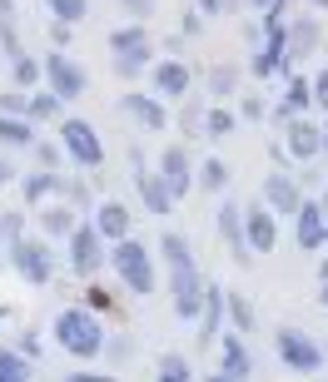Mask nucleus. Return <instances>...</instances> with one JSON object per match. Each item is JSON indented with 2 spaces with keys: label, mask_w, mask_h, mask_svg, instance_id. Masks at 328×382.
Wrapping results in <instances>:
<instances>
[{
  "label": "nucleus",
  "mask_w": 328,
  "mask_h": 382,
  "mask_svg": "<svg viewBox=\"0 0 328 382\" xmlns=\"http://www.w3.org/2000/svg\"><path fill=\"white\" fill-rule=\"evenodd\" d=\"M159 248H164V263H170V293H175V313H179V318H199V313H204V293H209V283L199 278L189 243H184L179 234H164V239H159Z\"/></svg>",
  "instance_id": "f257e3e1"
},
{
  "label": "nucleus",
  "mask_w": 328,
  "mask_h": 382,
  "mask_svg": "<svg viewBox=\"0 0 328 382\" xmlns=\"http://www.w3.org/2000/svg\"><path fill=\"white\" fill-rule=\"evenodd\" d=\"M55 343L65 353H75V358H95L104 348V327H100V318L90 308H65L55 318Z\"/></svg>",
  "instance_id": "f03ea898"
},
{
  "label": "nucleus",
  "mask_w": 328,
  "mask_h": 382,
  "mask_svg": "<svg viewBox=\"0 0 328 382\" xmlns=\"http://www.w3.org/2000/svg\"><path fill=\"white\" fill-rule=\"evenodd\" d=\"M109 263H115V273L130 283V293H139V298H149V293H154V263H149V248H144V243H135V239L115 243Z\"/></svg>",
  "instance_id": "7ed1b4c3"
},
{
  "label": "nucleus",
  "mask_w": 328,
  "mask_h": 382,
  "mask_svg": "<svg viewBox=\"0 0 328 382\" xmlns=\"http://www.w3.org/2000/svg\"><path fill=\"white\" fill-rule=\"evenodd\" d=\"M60 149H65L75 164H85V169L104 164V144H100V134H95L85 120H65V125H60Z\"/></svg>",
  "instance_id": "20e7f679"
},
{
  "label": "nucleus",
  "mask_w": 328,
  "mask_h": 382,
  "mask_svg": "<svg viewBox=\"0 0 328 382\" xmlns=\"http://www.w3.org/2000/svg\"><path fill=\"white\" fill-rule=\"evenodd\" d=\"M279 358H284L294 372H318V367H323V348H318L308 333H299V327H279Z\"/></svg>",
  "instance_id": "39448f33"
},
{
  "label": "nucleus",
  "mask_w": 328,
  "mask_h": 382,
  "mask_svg": "<svg viewBox=\"0 0 328 382\" xmlns=\"http://www.w3.org/2000/svg\"><path fill=\"white\" fill-rule=\"evenodd\" d=\"M45 80L55 99H80L85 94V70L70 60V55H45Z\"/></svg>",
  "instance_id": "423d86ee"
},
{
  "label": "nucleus",
  "mask_w": 328,
  "mask_h": 382,
  "mask_svg": "<svg viewBox=\"0 0 328 382\" xmlns=\"http://www.w3.org/2000/svg\"><path fill=\"white\" fill-rule=\"evenodd\" d=\"M159 179H164V189H170L175 199H184V194L194 189V164H189V154H184L179 144L164 149V159H159Z\"/></svg>",
  "instance_id": "0eeeda50"
},
{
  "label": "nucleus",
  "mask_w": 328,
  "mask_h": 382,
  "mask_svg": "<svg viewBox=\"0 0 328 382\" xmlns=\"http://www.w3.org/2000/svg\"><path fill=\"white\" fill-rule=\"evenodd\" d=\"M244 234H249V253H273L279 229H273V213H268L264 199H259L254 208H244Z\"/></svg>",
  "instance_id": "6e6552de"
},
{
  "label": "nucleus",
  "mask_w": 328,
  "mask_h": 382,
  "mask_svg": "<svg viewBox=\"0 0 328 382\" xmlns=\"http://www.w3.org/2000/svg\"><path fill=\"white\" fill-rule=\"evenodd\" d=\"M11 263L20 268V278H30V283H50V268H55V263H50V248L35 243V239H30V243L20 239V243L11 248Z\"/></svg>",
  "instance_id": "1a4fd4ad"
},
{
  "label": "nucleus",
  "mask_w": 328,
  "mask_h": 382,
  "mask_svg": "<svg viewBox=\"0 0 328 382\" xmlns=\"http://www.w3.org/2000/svg\"><path fill=\"white\" fill-rule=\"evenodd\" d=\"M100 243H104V239H100V229H95V224H80V229L70 234V268H75V273H95V268H100V258H104V253H100Z\"/></svg>",
  "instance_id": "9d476101"
},
{
  "label": "nucleus",
  "mask_w": 328,
  "mask_h": 382,
  "mask_svg": "<svg viewBox=\"0 0 328 382\" xmlns=\"http://www.w3.org/2000/svg\"><path fill=\"white\" fill-rule=\"evenodd\" d=\"M294 218H299V248L303 253H313V248L328 243V208L323 204H303Z\"/></svg>",
  "instance_id": "9b49d317"
},
{
  "label": "nucleus",
  "mask_w": 328,
  "mask_h": 382,
  "mask_svg": "<svg viewBox=\"0 0 328 382\" xmlns=\"http://www.w3.org/2000/svg\"><path fill=\"white\" fill-rule=\"evenodd\" d=\"M259 199L268 204V213H299V208H303V204H299V189H294L289 174H264Z\"/></svg>",
  "instance_id": "f8f14e48"
},
{
  "label": "nucleus",
  "mask_w": 328,
  "mask_h": 382,
  "mask_svg": "<svg viewBox=\"0 0 328 382\" xmlns=\"http://www.w3.org/2000/svg\"><path fill=\"white\" fill-rule=\"evenodd\" d=\"M219 234L229 239V253L239 258V263H249L254 253H249V234H244V208L239 204H224L219 208Z\"/></svg>",
  "instance_id": "ddd939ff"
},
{
  "label": "nucleus",
  "mask_w": 328,
  "mask_h": 382,
  "mask_svg": "<svg viewBox=\"0 0 328 382\" xmlns=\"http://www.w3.org/2000/svg\"><path fill=\"white\" fill-rule=\"evenodd\" d=\"M284 149L294 154V159H313L318 149H323V129H313L308 120H289V139H284Z\"/></svg>",
  "instance_id": "4468645a"
},
{
  "label": "nucleus",
  "mask_w": 328,
  "mask_h": 382,
  "mask_svg": "<svg viewBox=\"0 0 328 382\" xmlns=\"http://www.w3.org/2000/svg\"><path fill=\"white\" fill-rule=\"evenodd\" d=\"M135 189H139V199H144V208H149V213H170L175 194L164 189V179H159V174H144V169H135Z\"/></svg>",
  "instance_id": "2eb2a0df"
},
{
  "label": "nucleus",
  "mask_w": 328,
  "mask_h": 382,
  "mask_svg": "<svg viewBox=\"0 0 328 382\" xmlns=\"http://www.w3.org/2000/svg\"><path fill=\"white\" fill-rule=\"evenodd\" d=\"M95 229H100V239H115V243H125V234H130V213H125V204H100V213H95Z\"/></svg>",
  "instance_id": "dca6fc26"
},
{
  "label": "nucleus",
  "mask_w": 328,
  "mask_h": 382,
  "mask_svg": "<svg viewBox=\"0 0 328 382\" xmlns=\"http://www.w3.org/2000/svg\"><path fill=\"white\" fill-rule=\"evenodd\" d=\"M219 367H224L229 377H249V353H244V338L239 333H224V343H219Z\"/></svg>",
  "instance_id": "f3484780"
},
{
  "label": "nucleus",
  "mask_w": 328,
  "mask_h": 382,
  "mask_svg": "<svg viewBox=\"0 0 328 382\" xmlns=\"http://www.w3.org/2000/svg\"><path fill=\"white\" fill-rule=\"evenodd\" d=\"M154 85H159V94L184 99V94H189V70H184L179 60H164V65H154Z\"/></svg>",
  "instance_id": "a211bd4d"
},
{
  "label": "nucleus",
  "mask_w": 328,
  "mask_h": 382,
  "mask_svg": "<svg viewBox=\"0 0 328 382\" xmlns=\"http://www.w3.org/2000/svg\"><path fill=\"white\" fill-rule=\"evenodd\" d=\"M125 109H130L135 120H144L149 129H164V125H170V115H164V104H159V99H149V94H125Z\"/></svg>",
  "instance_id": "6ab92c4d"
},
{
  "label": "nucleus",
  "mask_w": 328,
  "mask_h": 382,
  "mask_svg": "<svg viewBox=\"0 0 328 382\" xmlns=\"http://www.w3.org/2000/svg\"><path fill=\"white\" fill-rule=\"evenodd\" d=\"M313 45H318V20H313V15L294 20V25H289V60H294V55H308Z\"/></svg>",
  "instance_id": "aec40b11"
},
{
  "label": "nucleus",
  "mask_w": 328,
  "mask_h": 382,
  "mask_svg": "<svg viewBox=\"0 0 328 382\" xmlns=\"http://www.w3.org/2000/svg\"><path fill=\"white\" fill-rule=\"evenodd\" d=\"M224 303H229V288H209L204 293V343H214V333H219V313H224Z\"/></svg>",
  "instance_id": "412c9836"
},
{
  "label": "nucleus",
  "mask_w": 328,
  "mask_h": 382,
  "mask_svg": "<svg viewBox=\"0 0 328 382\" xmlns=\"http://www.w3.org/2000/svg\"><path fill=\"white\" fill-rule=\"evenodd\" d=\"M109 50H115V55L149 50V30H144V25H125V30H115V35H109Z\"/></svg>",
  "instance_id": "4be33fe9"
},
{
  "label": "nucleus",
  "mask_w": 328,
  "mask_h": 382,
  "mask_svg": "<svg viewBox=\"0 0 328 382\" xmlns=\"http://www.w3.org/2000/svg\"><path fill=\"white\" fill-rule=\"evenodd\" d=\"M0 144H35L30 120H20V115H0Z\"/></svg>",
  "instance_id": "5701e85b"
},
{
  "label": "nucleus",
  "mask_w": 328,
  "mask_h": 382,
  "mask_svg": "<svg viewBox=\"0 0 328 382\" xmlns=\"http://www.w3.org/2000/svg\"><path fill=\"white\" fill-rule=\"evenodd\" d=\"M40 224H45L50 239H60V234H75V229H80V224H75V213H70L65 204H60V208H45V213H40Z\"/></svg>",
  "instance_id": "b1692460"
},
{
  "label": "nucleus",
  "mask_w": 328,
  "mask_h": 382,
  "mask_svg": "<svg viewBox=\"0 0 328 382\" xmlns=\"http://www.w3.org/2000/svg\"><path fill=\"white\" fill-rule=\"evenodd\" d=\"M55 189H65L60 174H50V169H45V174H30V179H25V204H40V199L55 194Z\"/></svg>",
  "instance_id": "393cba45"
},
{
  "label": "nucleus",
  "mask_w": 328,
  "mask_h": 382,
  "mask_svg": "<svg viewBox=\"0 0 328 382\" xmlns=\"http://www.w3.org/2000/svg\"><path fill=\"white\" fill-rule=\"evenodd\" d=\"M159 382H194V367L179 353H164L159 358Z\"/></svg>",
  "instance_id": "a878e982"
},
{
  "label": "nucleus",
  "mask_w": 328,
  "mask_h": 382,
  "mask_svg": "<svg viewBox=\"0 0 328 382\" xmlns=\"http://www.w3.org/2000/svg\"><path fill=\"white\" fill-rule=\"evenodd\" d=\"M224 134H234V115L224 104H214L209 115H204V139H224Z\"/></svg>",
  "instance_id": "bb28decb"
},
{
  "label": "nucleus",
  "mask_w": 328,
  "mask_h": 382,
  "mask_svg": "<svg viewBox=\"0 0 328 382\" xmlns=\"http://www.w3.org/2000/svg\"><path fill=\"white\" fill-rule=\"evenodd\" d=\"M0 382H30V372H25V358H20V353H6V348H0Z\"/></svg>",
  "instance_id": "cd10ccee"
},
{
  "label": "nucleus",
  "mask_w": 328,
  "mask_h": 382,
  "mask_svg": "<svg viewBox=\"0 0 328 382\" xmlns=\"http://www.w3.org/2000/svg\"><path fill=\"white\" fill-rule=\"evenodd\" d=\"M308 99H313V85H308L303 75H294V80H289V104H284V115H299Z\"/></svg>",
  "instance_id": "c85d7f7f"
},
{
  "label": "nucleus",
  "mask_w": 328,
  "mask_h": 382,
  "mask_svg": "<svg viewBox=\"0 0 328 382\" xmlns=\"http://www.w3.org/2000/svg\"><path fill=\"white\" fill-rule=\"evenodd\" d=\"M199 184H204V189H224V184H229V169H224V159H209L204 169H199Z\"/></svg>",
  "instance_id": "c756f323"
},
{
  "label": "nucleus",
  "mask_w": 328,
  "mask_h": 382,
  "mask_svg": "<svg viewBox=\"0 0 328 382\" xmlns=\"http://www.w3.org/2000/svg\"><path fill=\"white\" fill-rule=\"evenodd\" d=\"M234 85H239V75H234L229 65H219V70L209 75V90H214L219 99H229V94H234Z\"/></svg>",
  "instance_id": "7c9ffc66"
},
{
  "label": "nucleus",
  "mask_w": 328,
  "mask_h": 382,
  "mask_svg": "<svg viewBox=\"0 0 328 382\" xmlns=\"http://www.w3.org/2000/svg\"><path fill=\"white\" fill-rule=\"evenodd\" d=\"M229 313H234V323H239V333H249V327H254V308H249L244 293H229Z\"/></svg>",
  "instance_id": "2f4dec72"
},
{
  "label": "nucleus",
  "mask_w": 328,
  "mask_h": 382,
  "mask_svg": "<svg viewBox=\"0 0 328 382\" xmlns=\"http://www.w3.org/2000/svg\"><path fill=\"white\" fill-rule=\"evenodd\" d=\"M50 10L60 15L65 25H75V20H85V0H50Z\"/></svg>",
  "instance_id": "473e14b6"
},
{
  "label": "nucleus",
  "mask_w": 328,
  "mask_h": 382,
  "mask_svg": "<svg viewBox=\"0 0 328 382\" xmlns=\"http://www.w3.org/2000/svg\"><path fill=\"white\" fill-rule=\"evenodd\" d=\"M144 65H149V50H135V55H120V60H115L120 75H139Z\"/></svg>",
  "instance_id": "72a5a7b5"
},
{
  "label": "nucleus",
  "mask_w": 328,
  "mask_h": 382,
  "mask_svg": "<svg viewBox=\"0 0 328 382\" xmlns=\"http://www.w3.org/2000/svg\"><path fill=\"white\" fill-rule=\"evenodd\" d=\"M11 70H15V85H25V90H30V85H35V80H40V65H35V60H30V55H25V60H15V65H11Z\"/></svg>",
  "instance_id": "f704fd0d"
},
{
  "label": "nucleus",
  "mask_w": 328,
  "mask_h": 382,
  "mask_svg": "<svg viewBox=\"0 0 328 382\" xmlns=\"http://www.w3.org/2000/svg\"><path fill=\"white\" fill-rule=\"evenodd\" d=\"M0 115H25L30 120V99L25 94H0Z\"/></svg>",
  "instance_id": "c9c22d12"
},
{
  "label": "nucleus",
  "mask_w": 328,
  "mask_h": 382,
  "mask_svg": "<svg viewBox=\"0 0 328 382\" xmlns=\"http://www.w3.org/2000/svg\"><path fill=\"white\" fill-rule=\"evenodd\" d=\"M55 104H60L55 94H35V99H30V120H45V115H55Z\"/></svg>",
  "instance_id": "e433bc0d"
},
{
  "label": "nucleus",
  "mask_w": 328,
  "mask_h": 382,
  "mask_svg": "<svg viewBox=\"0 0 328 382\" xmlns=\"http://www.w3.org/2000/svg\"><path fill=\"white\" fill-rule=\"evenodd\" d=\"M0 234H6L11 248H15V243H20V213H6V218H0Z\"/></svg>",
  "instance_id": "4c0bfd02"
},
{
  "label": "nucleus",
  "mask_w": 328,
  "mask_h": 382,
  "mask_svg": "<svg viewBox=\"0 0 328 382\" xmlns=\"http://www.w3.org/2000/svg\"><path fill=\"white\" fill-rule=\"evenodd\" d=\"M125 10L139 15V25H144V15H154V0H125Z\"/></svg>",
  "instance_id": "58836bf2"
},
{
  "label": "nucleus",
  "mask_w": 328,
  "mask_h": 382,
  "mask_svg": "<svg viewBox=\"0 0 328 382\" xmlns=\"http://www.w3.org/2000/svg\"><path fill=\"white\" fill-rule=\"evenodd\" d=\"M313 99H318V104H323V109H328V70H323V75H318V80H313Z\"/></svg>",
  "instance_id": "ea45409f"
},
{
  "label": "nucleus",
  "mask_w": 328,
  "mask_h": 382,
  "mask_svg": "<svg viewBox=\"0 0 328 382\" xmlns=\"http://www.w3.org/2000/svg\"><path fill=\"white\" fill-rule=\"evenodd\" d=\"M50 40H55V45H70V25L55 20V25H50Z\"/></svg>",
  "instance_id": "a19ab883"
},
{
  "label": "nucleus",
  "mask_w": 328,
  "mask_h": 382,
  "mask_svg": "<svg viewBox=\"0 0 328 382\" xmlns=\"http://www.w3.org/2000/svg\"><path fill=\"white\" fill-rule=\"evenodd\" d=\"M85 303H90V313H95V308H109V293H104V288H90Z\"/></svg>",
  "instance_id": "79ce46f5"
},
{
  "label": "nucleus",
  "mask_w": 328,
  "mask_h": 382,
  "mask_svg": "<svg viewBox=\"0 0 328 382\" xmlns=\"http://www.w3.org/2000/svg\"><path fill=\"white\" fill-rule=\"evenodd\" d=\"M65 382H115V377H95V372H70Z\"/></svg>",
  "instance_id": "37998d69"
},
{
  "label": "nucleus",
  "mask_w": 328,
  "mask_h": 382,
  "mask_svg": "<svg viewBox=\"0 0 328 382\" xmlns=\"http://www.w3.org/2000/svg\"><path fill=\"white\" fill-rule=\"evenodd\" d=\"M199 10L204 15H219V10H224V0H199Z\"/></svg>",
  "instance_id": "c03bdc74"
},
{
  "label": "nucleus",
  "mask_w": 328,
  "mask_h": 382,
  "mask_svg": "<svg viewBox=\"0 0 328 382\" xmlns=\"http://www.w3.org/2000/svg\"><path fill=\"white\" fill-rule=\"evenodd\" d=\"M11 179H15V169H11L6 159H0V184H11Z\"/></svg>",
  "instance_id": "a18cd8bd"
},
{
  "label": "nucleus",
  "mask_w": 328,
  "mask_h": 382,
  "mask_svg": "<svg viewBox=\"0 0 328 382\" xmlns=\"http://www.w3.org/2000/svg\"><path fill=\"white\" fill-rule=\"evenodd\" d=\"M249 6H254V10H273V6H279V0H249Z\"/></svg>",
  "instance_id": "49530a36"
},
{
  "label": "nucleus",
  "mask_w": 328,
  "mask_h": 382,
  "mask_svg": "<svg viewBox=\"0 0 328 382\" xmlns=\"http://www.w3.org/2000/svg\"><path fill=\"white\" fill-rule=\"evenodd\" d=\"M209 382H239V377H229V372H214V377H209Z\"/></svg>",
  "instance_id": "de8ad7c7"
},
{
  "label": "nucleus",
  "mask_w": 328,
  "mask_h": 382,
  "mask_svg": "<svg viewBox=\"0 0 328 382\" xmlns=\"http://www.w3.org/2000/svg\"><path fill=\"white\" fill-rule=\"evenodd\" d=\"M308 6H318V10H328V0H308Z\"/></svg>",
  "instance_id": "09e8293b"
},
{
  "label": "nucleus",
  "mask_w": 328,
  "mask_h": 382,
  "mask_svg": "<svg viewBox=\"0 0 328 382\" xmlns=\"http://www.w3.org/2000/svg\"><path fill=\"white\" fill-rule=\"evenodd\" d=\"M323 149H328V129H323Z\"/></svg>",
  "instance_id": "8fccbe9b"
},
{
  "label": "nucleus",
  "mask_w": 328,
  "mask_h": 382,
  "mask_svg": "<svg viewBox=\"0 0 328 382\" xmlns=\"http://www.w3.org/2000/svg\"><path fill=\"white\" fill-rule=\"evenodd\" d=\"M323 208H328V194H323Z\"/></svg>",
  "instance_id": "3c124183"
},
{
  "label": "nucleus",
  "mask_w": 328,
  "mask_h": 382,
  "mask_svg": "<svg viewBox=\"0 0 328 382\" xmlns=\"http://www.w3.org/2000/svg\"><path fill=\"white\" fill-rule=\"evenodd\" d=\"M323 303H328V288H323Z\"/></svg>",
  "instance_id": "603ef678"
}]
</instances>
